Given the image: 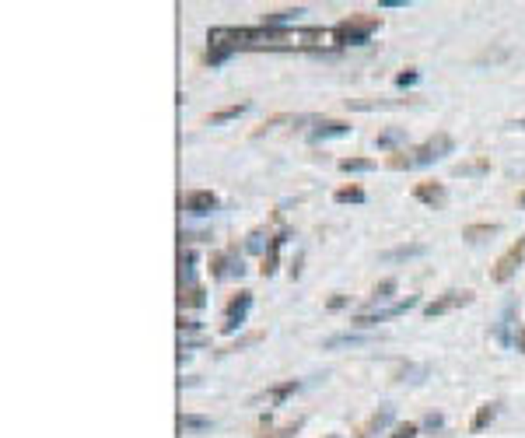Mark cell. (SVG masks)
Returning a JSON list of instances; mask_svg holds the SVG:
<instances>
[{
    "label": "cell",
    "instance_id": "6da1fadb",
    "mask_svg": "<svg viewBox=\"0 0 525 438\" xmlns=\"http://www.w3.org/2000/svg\"><path fill=\"white\" fill-rule=\"evenodd\" d=\"M382 28V15H347L333 25V42L336 46H364L368 39H372L375 32Z\"/></svg>",
    "mask_w": 525,
    "mask_h": 438
},
{
    "label": "cell",
    "instance_id": "7a4b0ae2",
    "mask_svg": "<svg viewBox=\"0 0 525 438\" xmlns=\"http://www.w3.org/2000/svg\"><path fill=\"white\" fill-rule=\"evenodd\" d=\"M420 298L417 295H406V298H399V302H392V305H385V309H372V312H357V316H350V326H357V330H368V326H379V322H389V319H396V316H406L413 305H417Z\"/></svg>",
    "mask_w": 525,
    "mask_h": 438
},
{
    "label": "cell",
    "instance_id": "3957f363",
    "mask_svg": "<svg viewBox=\"0 0 525 438\" xmlns=\"http://www.w3.org/2000/svg\"><path fill=\"white\" fill-rule=\"evenodd\" d=\"M522 263H525V235H522L518 242H511V246L497 256V263H494V270H490V281H494V284H508L515 273H518Z\"/></svg>",
    "mask_w": 525,
    "mask_h": 438
},
{
    "label": "cell",
    "instance_id": "277c9868",
    "mask_svg": "<svg viewBox=\"0 0 525 438\" xmlns=\"http://www.w3.org/2000/svg\"><path fill=\"white\" fill-rule=\"evenodd\" d=\"M472 302V291L469 288H448V291H441L438 298H431L428 305H424V316L428 319H438V316H448V312H455V309H466Z\"/></svg>",
    "mask_w": 525,
    "mask_h": 438
},
{
    "label": "cell",
    "instance_id": "5b68a950",
    "mask_svg": "<svg viewBox=\"0 0 525 438\" xmlns=\"http://www.w3.org/2000/svg\"><path fill=\"white\" fill-rule=\"evenodd\" d=\"M249 305H252V291H245V288L228 298L225 319H221V334H235V330H238V326L245 322V316H249Z\"/></svg>",
    "mask_w": 525,
    "mask_h": 438
},
{
    "label": "cell",
    "instance_id": "8992f818",
    "mask_svg": "<svg viewBox=\"0 0 525 438\" xmlns=\"http://www.w3.org/2000/svg\"><path fill=\"white\" fill-rule=\"evenodd\" d=\"M448 151H452V137H448V134H435V137H428L424 144H417L410 154H413V165H431V161L445 158Z\"/></svg>",
    "mask_w": 525,
    "mask_h": 438
},
{
    "label": "cell",
    "instance_id": "52a82bcc",
    "mask_svg": "<svg viewBox=\"0 0 525 438\" xmlns=\"http://www.w3.org/2000/svg\"><path fill=\"white\" fill-rule=\"evenodd\" d=\"M218 193H210V190H186L182 193V200H179V207L186 210V214H196V217H203V214H214L218 210Z\"/></svg>",
    "mask_w": 525,
    "mask_h": 438
},
{
    "label": "cell",
    "instance_id": "ba28073f",
    "mask_svg": "<svg viewBox=\"0 0 525 438\" xmlns=\"http://www.w3.org/2000/svg\"><path fill=\"white\" fill-rule=\"evenodd\" d=\"M301 390V382L298 378H284V382H277V386H270V390H262V393H256L252 396V403H267V407H277V403H284L291 393H298Z\"/></svg>",
    "mask_w": 525,
    "mask_h": 438
},
{
    "label": "cell",
    "instance_id": "9c48e42d",
    "mask_svg": "<svg viewBox=\"0 0 525 438\" xmlns=\"http://www.w3.org/2000/svg\"><path fill=\"white\" fill-rule=\"evenodd\" d=\"M392 407H379L372 417H368V421H361L357 428H354V438H375L379 431H385L389 424H392Z\"/></svg>",
    "mask_w": 525,
    "mask_h": 438
},
{
    "label": "cell",
    "instance_id": "30bf717a",
    "mask_svg": "<svg viewBox=\"0 0 525 438\" xmlns=\"http://www.w3.org/2000/svg\"><path fill=\"white\" fill-rule=\"evenodd\" d=\"M413 197H417L420 203H428V207H441V203H445V183L424 179V183L413 186Z\"/></svg>",
    "mask_w": 525,
    "mask_h": 438
},
{
    "label": "cell",
    "instance_id": "8fae6325",
    "mask_svg": "<svg viewBox=\"0 0 525 438\" xmlns=\"http://www.w3.org/2000/svg\"><path fill=\"white\" fill-rule=\"evenodd\" d=\"M343 134H350V123H343V120H315V127H312V140H326V137H343Z\"/></svg>",
    "mask_w": 525,
    "mask_h": 438
},
{
    "label": "cell",
    "instance_id": "7c38bea8",
    "mask_svg": "<svg viewBox=\"0 0 525 438\" xmlns=\"http://www.w3.org/2000/svg\"><path fill=\"white\" fill-rule=\"evenodd\" d=\"M284 239H287V232H277V235H270V249H267V256H262V266H259V273H262V277H270V273L277 270V256H280V246H284Z\"/></svg>",
    "mask_w": 525,
    "mask_h": 438
},
{
    "label": "cell",
    "instance_id": "4fadbf2b",
    "mask_svg": "<svg viewBox=\"0 0 525 438\" xmlns=\"http://www.w3.org/2000/svg\"><path fill=\"white\" fill-rule=\"evenodd\" d=\"M249 109V102H231V105H221V109H214V113L207 116V123L210 127H221V123H228V120H238L242 113Z\"/></svg>",
    "mask_w": 525,
    "mask_h": 438
},
{
    "label": "cell",
    "instance_id": "5bb4252c",
    "mask_svg": "<svg viewBox=\"0 0 525 438\" xmlns=\"http://www.w3.org/2000/svg\"><path fill=\"white\" fill-rule=\"evenodd\" d=\"M231 253H235V249H225V253H214V256H210V277H225V273H242V266H231Z\"/></svg>",
    "mask_w": 525,
    "mask_h": 438
},
{
    "label": "cell",
    "instance_id": "9a60e30c",
    "mask_svg": "<svg viewBox=\"0 0 525 438\" xmlns=\"http://www.w3.org/2000/svg\"><path fill=\"white\" fill-rule=\"evenodd\" d=\"M497 232H501L497 221H480V225H466V228H462V239H466V242H484V239H490V235H497Z\"/></svg>",
    "mask_w": 525,
    "mask_h": 438
},
{
    "label": "cell",
    "instance_id": "2e32d148",
    "mask_svg": "<svg viewBox=\"0 0 525 438\" xmlns=\"http://www.w3.org/2000/svg\"><path fill=\"white\" fill-rule=\"evenodd\" d=\"M487 172H490V158L487 154H477V158L459 161L455 165V176H487Z\"/></svg>",
    "mask_w": 525,
    "mask_h": 438
},
{
    "label": "cell",
    "instance_id": "e0dca14e",
    "mask_svg": "<svg viewBox=\"0 0 525 438\" xmlns=\"http://www.w3.org/2000/svg\"><path fill=\"white\" fill-rule=\"evenodd\" d=\"M497 410H501V407H497L494 400H490V403H480L477 414H472V421H469V431H484V428L497 417Z\"/></svg>",
    "mask_w": 525,
    "mask_h": 438
},
{
    "label": "cell",
    "instance_id": "ac0fdd59",
    "mask_svg": "<svg viewBox=\"0 0 525 438\" xmlns=\"http://www.w3.org/2000/svg\"><path fill=\"white\" fill-rule=\"evenodd\" d=\"M301 424H305V417H294V421H287V424H280V428H262L256 438H294V435L301 431Z\"/></svg>",
    "mask_w": 525,
    "mask_h": 438
},
{
    "label": "cell",
    "instance_id": "d6986e66",
    "mask_svg": "<svg viewBox=\"0 0 525 438\" xmlns=\"http://www.w3.org/2000/svg\"><path fill=\"white\" fill-rule=\"evenodd\" d=\"M203 305H207V295L200 284H189L179 291V309H203Z\"/></svg>",
    "mask_w": 525,
    "mask_h": 438
},
{
    "label": "cell",
    "instance_id": "ffe728a7",
    "mask_svg": "<svg viewBox=\"0 0 525 438\" xmlns=\"http://www.w3.org/2000/svg\"><path fill=\"white\" fill-rule=\"evenodd\" d=\"M298 15H301V8H280V11H267V15H262V25L280 28L284 21H294Z\"/></svg>",
    "mask_w": 525,
    "mask_h": 438
},
{
    "label": "cell",
    "instance_id": "44dd1931",
    "mask_svg": "<svg viewBox=\"0 0 525 438\" xmlns=\"http://www.w3.org/2000/svg\"><path fill=\"white\" fill-rule=\"evenodd\" d=\"M428 253V246H420V242H413V246H399V249H389V253H382V259H389V263H396V259H410V256H424Z\"/></svg>",
    "mask_w": 525,
    "mask_h": 438
},
{
    "label": "cell",
    "instance_id": "7402d4cb",
    "mask_svg": "<svg viewBox=\"0 0 525 438\" xmlns=\"http://www.w3.org/2000/svg\"><path fill=\"white\" fill-rule=\"evenodd\" d=\"M333 200H336V203H364V190H361L357 183H350V186H340V190L333 193Z\"/></svg>",
    "mask_w": 525,
    "mask_h": 438
},
{
    "label": "cell",
    "instance_id": "603a6c76",
    "mask_svg": "<svg viewBox=\"0 0 525 438\" xmlns=\"http://www.w3.org/2000/svg\"><path fill=\"white\" fill-rule=\"evenodd\" d=\"M511 322H515V302H508V309H504V316H501V326L494 330V337L501 340V344H511Z\"/></svg>",
    "mask_w": 525,
    "mask_h": 438
},
{
    "label": "cell",
    "instance_id": "cb8c5ba5",
    "mask_svg": "<svg viewBox=\"0 0 525 438\" xmlns=\"http://www.w3.org/2000/svg\"><path fill=\"white\" fill-rule=\"evenodd\" d=\"M396 288H399V281H396V277L379 281V284H375V291H372V302H375V305H379V302H389V298L396 295Z\"/></svg>",
    "mask_w": 525,
    "mask_h": 438
},
{
    "label": "cell",
    "instance_id": "d4e9b609",
    "mask_svg": "<svg viewBox=\"0 0 525 438\" xmlns=\"http://www.w3.org/2000/svg\"><path fill=\"white\" fill-rule=\"evenodd\" d=\"M375 161L372 158H340V172H372Z\"/></svg>",
    "mask_w": 525,
    "mask_h": 438
},
{
    "label": "cell",
    "instance_id": "484cf974",
    "mask_svg": "<svg viewBox=\"0 0 525 438\" xmlns=\"http://www.w3.org/2000/svg\"><path fill=\"white\" fill-rule=\"evenodd\" d=\"M368 340H372V337H357V334H340V337H330V340H323V347L326 351H333V347H354V344H368Z\"/></svg>",
    "mask_w": 525,
    "mask_h": 438
},
{
    "label": "cell",
    "instance_id": "4316f807",
    "mask_svg": "<svg viewBox=\"0 0 525 438\" xmlns=\"http://www.w3.org/2000/svg\"><path fill=\"white\" fill-rule=\"evenodd\" d=\"M385 165H389L392 172H403V169H413V154H410V151H392V154L385 158Z\"/></svg>",
    "mask_w": 525,
    "mask_h": 438
},
{
    "label": "cell",
    "instance_id": "83f0119b",
    "mask_svg": "<svg viewBox=\"0 0 525 438\" xmlns=\"http://www.w3.org/2000/svg\"><path fill=\"white\" fill-rule=\"evenodd\" d=\"M403 140H406V130H403V127H392V130H385V134L375 137L379 147H396V144H403Z\"/></svg>",
    "mask_w": 525,
    "mask_h": 438
},
{
    "label": "cell",
    "instance_id": "f1b7e54d",
    "mask_svg": "<svg viewBox=\"0 0 525 438\" xmlns=\"http://www.w3.org/2000/svg\"><path fill=\"white\" fill-rule=\"evenodd\" d=\"M179 428L203 431V428H210V417H200V414H179Z\"/></svg>",
    "mask_w": 525,
    "mask_h": 438
},
{
    "label": "cell",
    "instance_id": "f546056e",
    "mask_svg": "<svg viewBox=\"0 0 525 438\" xmlns=\"http://www.w3.org/2000/svg\"><path fill=\"white\" fill-rule=\"evenodd\" d=\"M417 435H420V424H413V421H406V424H396L389 438H417Z\"/></svg>",
    "mask_w": 525,
    "mask_h": 438
},
{
    "label": "cell",
    "instance_id": "4dcf8cb0",
    "mask_svg": "<svg viewBox=\"0 0 525 438\" xmlns=\"http://www.w3.org/2000/svg\"><path fill=\"white\" fill-rule=\"evenodd\" d=\"M262 340V330H256V334H245V337H238L231 347H225V351H242V347H249V344H259Z\"/></svg>",
    "mask_w": 525,
    "mask_h": 438
},
{
    "label": "cell",
    "instance_id": "1f68e13d",
    "mask_svg": "<svg viewBox=\"0 0 525 438\" xmlns=\"http://www.w3.org/2000/svg\"><path fill=\"white\" fill-rule=\"evenodd\" d=\"M280 123H287V116H274V120H267L262 127H256V130H252V137H262V134H270V130H274V127H280Z\"/></svg>",
    "mask_w": 525,
    "mask_h": 438
},
{
    "label": "cell",
    "instance_id": "d6a6232c",
    "mask_svg": "<svg viewBox=\"0 0 525 438\" xmlns=\"http://www.w3.org/2000/svg\"><path fill=\"white\" fill-rule=\"evenodd\" d=\"M175 326H179V334H193V330H200V322H196L193 316H179V322H175Z\"/></svg>",
    "mask_w": 525,
    "mask_h": 438
},
{
    "label": "cell",
    "instance_id": "836d02e7",
    "mask_svg": "<svg viewBox=\"0 0 525 438\" xmlns=\"http://www.w3.org/2000/svg\"><path fill=\"white\" fill-rule=\"evenodd\" d=\"M417 81V71H403V74H396V84L399 88H406V84H413Z\"/></svg>",
    "mask_w": 525,
    "mask_h": 438
},
{
    "label": "cell",
    "instance_id": "e575fe53",
    "mask_svg": "<svg viewBox=\"0 0 525 438\" xmlns=\"http://www.w3.org/2000/svg\"><path fill=\"white\" fill-rule=\"evenodd\" d=\"M343 305H347V295H333L326 309H330V312H336V309H343Z\"/></svg>",
    "mask_w": 525,
    "mask_h": 438
},
{
    "label": "cell",
    "instance_id": "d590c367",
    "mask_svg": "<svg viewBox=\"0 0 525 438\" xmlns=\"http://www.w3.org/2000/svg\"><path fill=\"white\" fill-rule=\"evenodd\" d=\"M515 347L525 354V330H518V334H515Z\"/></svg>",
    "mask_w": 525,
    "mask_h": 438
},
{
    "label": "cell",
    "instance_id": "8d00e7d4",
    "mask_svg": "<svg viewBox=\"0 0 525 438\" xmlns=\"http://www.w3.org/2000/svg\"><path fill=\"white\" fill-rule=\"evenodd\" d=\"M410 0H382V8H406Z\"/></svg>",
    "mask_w": 525,
    "mask_h": 438
},
{
    "label": "cell",
    "instance_id": "74e56055",
    "mask_svg": "<svg viewBox=\"0 0 525 438\" xmlns=\"http://www.w3.org/2000/svg\"><path fill=\"white\" fill-rule=\"evenodd\" d=\"M428 428H441V414H431V417H428Z\"/></svg>",
    "mask_w": 525,
    "mask_h": 438
},
{
    "label": "cell",
    "instance_id": "f35d334b",
    "mask_svg": "<svg viewBox=\"0 0 525 438\" xmlns=\"http://www.w3.org/2000/svg\"><path fill=\"white\" fill-rule=\"evenodd\" d=\"M511 130H522V134H525V116H522V120H515V123H511Z\"/></svg>",
    "mask_w": 525,
    "mask_h": 438
},
{
    "label": "cell",
    "instance_id": "ab89813d",
    "mask_svg": "<svg viewBox=\"0 0 525 438\" xmlns=\"http://www.w3.org/2000/svg\"><path fill=\"white\" fill-rule=\"evenodd\" d=\"M518 203H522V207H525V190H522V193H518Z\"/></svg>",
    "mask_w": 525,
    "mask_h": 438
},
{
    "label": "cell",
    "instance_id": "60d3db41",
    "mask_svg": "<svg viewBox=\"0 0 525 438\" xmlns=\"http://www.w3.org/2000/svg\"><path fill=\"white\" fill-rule=\"evenodd\" d=\"M326 438H340V435H326Z\"/></svg>",
    "mask_w": 525,
    "mask_h": 438
}]
</instances>
